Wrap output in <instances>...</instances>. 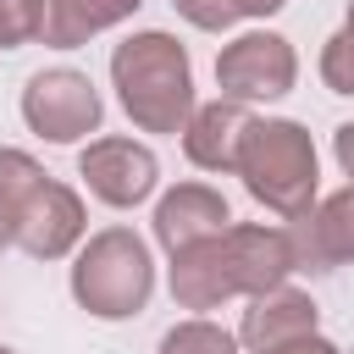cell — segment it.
<instances>
[{
  "label": "cell",
  "instance_id": "6da1fadb",
  "mask_svg": "<svg viewBox=\"0 0 354 354\" xmlns=\"http://www.w3.org/2000/svg\"><path fill=\"white\" fill-rule=\"evenodd\" d=\"M111 88H116L127 122L138 133H160V138H177L199 105L188 44H177V33H166V28L127 33L111 50Z\"/></svg>",
  "mask_w": 354,
  "mask_h": 354
},
{
  "label": "cell",
  "instance_id": "7a4b0ae2",
  "mask_svg": "<svg viewBox=\"0 0 354 354\" xmlns=\"http://www.w3.org/2000/svg\"><path fill=\"white\" fill-rule=\"evenodd\" d=\"M238 177L254 205L293 221L321 199V155L304 122L293 116H254L238 149Z\"/></svg>",
  "mask_w": 354,
  "mask_h": 354
},
{
  "label": "cell",
  "instance_id": "3957f363",
  "mask_svg": "<svg viewBox=\"0 0 354 354\" xmlns=\"http://www.w3.org/2000/svg\"><path fill=\"white\" fill-rule=\"evenodd\" d=\"M72 299L94 321H133L155 299V254L133 227H100L72 254Z\"/></svg>",
  "mask_w": 354,
  "mask_h": 354
},
{
  "label": "cell",
  "instance_id": "277c9868",
  "mask_svg": "<svg viewBox=\"0 0 354 354\" xmlns=\"http://www.w3.org/2000/svg\"><path fill=\"white\" fill-rule=\"evenodd\" d=\"M22 122L44 144H77V138L100 133L105 100L88 83V72H77V66H44L22 88Z\"/></svg>",
  "mask_w": 354,
  "mask_h": 354
},
{
  "label": "cell",
  "instance_id": "5b68a950",
  "mask_svg": "<svg viewBox=\"0 0 354 354\" xmlns=\"http://www.w3.org/2000/svg\"><path fill=\"white\" fill-rule=\"evenodd\" d=\"M299 83V50L271 33V28H249L232 44L216 50V88L221 100L238 105H260V100H282Z\"/></svg>",
  "mask_w": 354,
  "mask_h": 354
},
{
  "label": "cell",
  "instance_id": "8992f818",
  "mask_svg": "<svg viewBox=\"0 0 354 354\" xmlns=\"http://www.w3.org/2000/svg\"><path fill=\"white\" fill-rule=\"evenodd\" d=\"M77 177H83V188H88L100 205L133 210V205H144V199L160 188V160H155L149 144L111 133V138H88V144L77 149Z\"/></svg>",
  "mask_w": 354,
  "mask_h": 354
},
{
  "label": "cell",
  "instance_id": "52a82bcc",
  "mask_svg": "<svg viewBox=\"0 0 354 354\" xmlns=\"http://www.w3.org/2000/svg\"><path fill=\"white\" fill-rule=\"evenodd\" d=\"M83 232H88L83 194H77L72 183L44 177V183L22 199V210H17V221H11V238H6V243H11V249H22V254H33V260H66V254H77Z\"/></svg>",
  "mask_w": 354,
  "mask_h": 354
},
{
  "label": "cell",
  "instance_id": "ba28073f",
  "mask_svg": "<svg viewBox=\"0 0 354 354\" xmlns=\"http://www.w3.org/2000/svg\"><path fill=\"white\" fill-rule=\"evenodd\" d=\"M293 238V260L299 271H337L354 266V183H343L337 194L315 199L304 216L288 221Z\"/></svg>",
  "mask_w": 354,
  "mask_h": 354
},
{
  "label": "cell",
  "instance_id": "9c48e42d",
  "mask_svg": "<svg viewBox=\"0 0 354 354\" xmlns=\"http://www.w3.org/2000/svg\"><path fill=\"white\" fill-rule=\"evenodd\" d=\"M310 332H321V304L293 282H277V288L254 293L243 321H238L243 354H277V348H288V343H299Z\"/></svg>",
  "mask_w": 354,
  "mask_h": 354
},
{
  "label": "cell",
  "instance_id": "30bf717a",
  "mask_svg": "<svg viewBox=\"0 0 354 354\" xmlns=\"http://www.w3.org/2000/svg\"><path fill=\"white\" fill-rule=\"evenodd\" d=\"M221 243H227V260H232V277H238V299H254V293H266V288H277V282H288L299 271L288 227L227 221L221 227Z\"/></svg>",
  "mask_w": 354,
  "mask_h": 354
},
{
  "label": "cell",
  "instance_id": "8fae6325",
  "mask_svg": "<svg viewBox=\"0 0 354 354\" xmlns=\"http://www.w3.org/2000/svg\"><path fill=\"white\" fill-rule=\"evenodd\" d=\"M227 221H232V205H227L221 188H210V183H177V188H166V194L155 199V216H149L155 243H160L166 254H177V249H188V243H199V238H216Z\"/></svg>",
  "mask_w": 354,
  "mask_h": 354
},
{
  "label": "cell",
  "instance_id": "7c38bea8",
  "mask_svg": "<svg viewBox=\"0 0 354 354\" xmlns=\"http://www.w3.org/2000/svg\"><path fill=\"white\" fill-rule=\"evenodd\" d=\"M166 288H171L177 310H194V315L232 304V299H238V277H232V260H227L221 232L177 249V254H171V271H166Z\"/></svg>",
  "mask_w": 354,
  "mask_h": 354
},
{
  "label": "cell",
  "instance_id": "4fadbf2b",
  "mask_svg": "<svg viewBox=\"0 0 354 354\" xmlns=\"http://www.w3.org/2000/svg\"><path fill=\"white\" fill-rule=\"evenodd\" d=\"M249 122H254L249 105H238V100H205V105H194V116L183 127V155L199 171H238V149H243Z\"/></svg>",
  "mask_w": 354,
  "mask_h": 354
},
{
  "label": "cell",
  "instance_id": "5bb4252c",
  "mask_svg": "<svg viewBox=\"0 0 354 354\" xmlns=\"http://www.w3.org/2000/svg\"><path fill=\"white\" fill-rule=\"evenodd\" d=\"M144 0H39V39L50 50H77L94 33L127 22Z\"/></svg>",
  "mask_w": 354,
  "mask_h": 354
},
{
  "label": "cell",
  "instance_id": "9a60e30c",
  "mask_svg": "<svg viewBox=\"0 0 354 354\" xmlns=\"http://www.w3.org/2000/svg\"><path fill=\"white\" fill-rule=\"evenodd\" d=\"M50 171L28 155V149H0V238H11V221L22 210V199L44 183Z\"/></svg>",
  "mask_w": 354,
  "mask_h": 354
},
{
  "label": "cell",
  "instance_id": "2e32d148",
  "mask_svg": "<svg viewBox=\"0 0 354 354\" xmlns=\"http://www.w3.org/2000/svg\"><path fill=\"white\" fill-rule=\"evenodd\" d=\"M155 354H243V343H238V332H227L221 321L188 315V321H177V326L160 337Z\"/></svg>",
  "mask_w": 354,
  "mask_h": 354
},
{
  "label": "cell",
  "instance_id": "e0dca14e",
  "mask_svg": "<svg viewBox=\"0 0 354 354\" xmlns=\"http://www.w3.org/2000/svg\"><path fill=\"white\" fill-rule=\"evenodd\" d=\"M321 83H326L332 94H348V100H354V0H348L343 28L321 44Z\"/></svg>",
  "mask_w": 354,
  "mask_h": 354
},
{
  "label": "cell",
  "instance_id": "ac0fdd59",
  "mask_svg": "<svg viewBox=\"0 0 354 354\" xmlns=\"http://www.w3.org/2000/svg\"><path fill=\"white\" fill-rule=\"evenodd\" d=\"M39 39V0H0V50H22Z\"/></svg>",
  "mask_w": 354,
  "mask_h": 354
},
{
  "label": "cell",
  "instance_id": "d6986e66",
  "mask_svg": "<svg viewBox=\"0 0 354 354\" xmlns=\"http://www.w3.org/2000/svg\"><path fill=\"white\" fill-rule=\"evenodd\" d=\"M171 6H177V17H183L188 28H199V33H227V28L238 22L232 0H171Z\"/></svg>",
  "mask_w": 354,
  "mask_h": 354
},
{
  "label": "cell",
  "instance_id": "ffe728a7",
  "mask_svg": "<svg viewBox=\"0 0 354 354\" xmlns=\"http://www.w3.org/2000/svg\"><path fill=\"white\" fill-rule=\"evenodd\" d=\"M332 155H337V166H343V177L354 183V122H343V127L332 133Z\"/></svg>",
  "mask_w": 354,
  "mask_h": 354
},
{
  "label": "cell",
  "instance_id": "44dd1931",
  "mask_svg": "<svg viewBox=\"0 0 354 354\" xmlns=\"http://www.w3.org/2000/svg\"><path fill=\"white\" fill-rule=\"evenodd\" d=\"M277 354H343V348L326 343L321 332H310V337H299V343H288V348H277Z\"/></svg>",
  "mask_w": 354,
  "mask_h": 354
},
{
  "label": "cell",
  "instance_id": "7402d4cb",
  "mask_svg": "<svg viewBox=\"0 0 354 354\" xmlns=\"http://www.w3.org/2000/svg\"><path fill=\"white\" fill-rule=\"evenodd\" d=\"M282 6H288V0H232V11H238V17H260V22H266V17H277Z\"/></svg>",
  "mask_w": 354,
  "mask_h": 354
},
{
  "label": "cell",
  "instance_id": "603a6c76",
  "mask_svg": "<svg viewBox=\"0 0 354 354\" xmlns=\"http://www.w3.org/2000/svg\"><path fill=\"white\" fill-rule=\"evenodd\" d=\"M0 354H17V348H6V343H0Z\"/></svg>",
  "mask_w": 354,
  "mask_h": 354
},
{
  "label": "cell",
  "instance_id": "cb8c5ba5",
  "mask_svg": "<svg viewBox=\"0 0 354 354\" xmlns=\"http://www.w3.org/2000/svg\"><path fill=\"white\" fill-rule=\"evenodd\" d=\"M0 249H6V238H0Z\"/></svg>",
  "mask_w": 354,
  "mask_h": 354
}]
</instances>
